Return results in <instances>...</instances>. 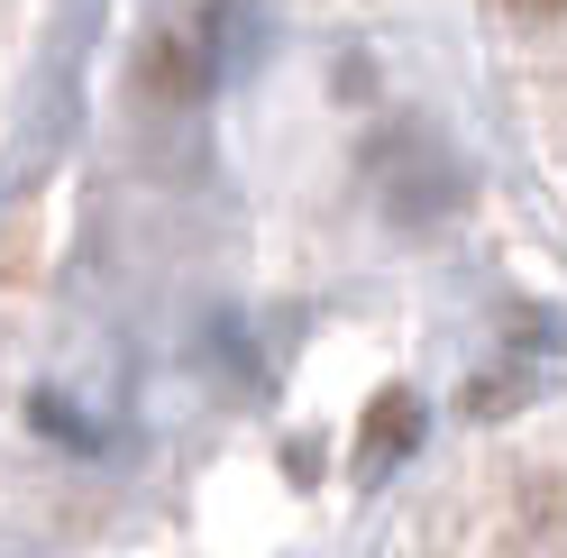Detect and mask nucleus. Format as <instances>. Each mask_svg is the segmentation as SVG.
Masks as SVG:
<instances>
[{
  "mask_svg": "<svg viewBox=\"0 0 567 558\" xmlns=\"http://www.w3.org/2000/svg\"><path fill=\"white\" fill-rule=\"evenodd\" d=\"M412 431H421V403H412V394H384V403L367 412V448H375V458H403Z\"/></svg>",
  "mask_w": 567,
  "mask_h": 558,
  "instance_id": "obj_1",
  "label": "nucleus"
},
{
  "mask_svg": "<svg viewBox=\"0 0 567 558\" xmlns=\"http://www.w3.org/2000/svg\"><path fill=\"white\" fill-rule=\"evenodd\" d=\"M504 10H522V19H558L567 0H504Z\"/></svg>",
  "mask_w": 567,
  "mask_h": 558,
  "instance_id": "obj_2",
  "label": "nucleus"
}]
</instances>
